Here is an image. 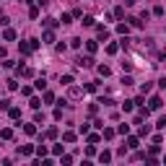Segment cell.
Instances as JSON below:
<instances>
[{"label": "cell", "instance_id": "6da1fadb", "mask_svg": "<svg viewBox=\"0 0 166 166\" xmlns=\"http://www.w3.org/2000/svg\"><path fill=\"white\" fill-rule=\"evenodd\" d=\"M148 109H150V112H158V109H161V99L153 96V99H150V104H148Z\"/></svg>", "mask_w": 166, "mask_h": 166}, {"label": "cell", "instance_id": "7a4b0ae2", "mask_svg": "<svg viewBox=\"0 0 166 166\" xmlns=\"http://www.w3.org/2000/svg\"><path fill=\"white\" fill-rule=\"evenodd\" d=\"M3 39H5V42H13V39H16V31H13V29H5V31H3Z\"/></svg>", "mask_w": 166, "mask_h": 166}, {"label": "cell", "instance_id": "3957f363", "mask_svg": "<svg viewBox=\"0 0 166 166\" xmlns=\"http://www.w3.org/2000/svg\"><path fill=\"white\" fill-rule=\"evenodd\" d=\"M91 57H81V60H78V68H91Z\"/></svg>", "mask_w": 166, "mask_h": 166}, {"label": "cell", "instance_id": "277c9868", "mask_svg": "<svg viewBox=\"0 0 166 166\" xmlns=\"http://www.w3.org/2000/svg\"><path fill=\"white\" fill-rule=\"evenodd\" d=\"M96 34H99V39H106V37H109V31H106V26H96Z\"/></svg>", "mask_w": 166, "mask_h": 166}, {"label": "cell", "instance_id": "5b68a950", "mask_svg": "<svg viewBox=\"0 0 166 166\" xmlns=\"http://www.w3.org/2000/svg\"><path fill=\"white\" fill-rule=\"evenodd\" d=\"M0 138H3V140H11V138H13V130H8V127L0 130Z\"/></svg>", "mask_w": 166, "mask_h": 166}, {"label": "cell", "instance_id": "8992f818", "mask_svg": "<svg viewBox=\"0 0 166 166\" xmlns=\"http://www.w3.org/2000/svg\"><path fill=\"white\" fill-rule=\"evenodd\" d=\"M62 140L65 143H73L75 140V132H70V130H68V132H62Z\"/></svg>", "mask_w": 166, "mask_h": 166}, {"label": "cell", "instance_id": "52a82bcc", "mask_svg": "<svg viewBox=\"0 0 166 166\" xmlns=\"http://www.w3.org/2000/svg\"><path fill=\"white\" fill-rule=\"evenodd\" d=\"M31 153H34L31 146H21V156H31Z\"/></svg>", "mask_w": 166, "mask_h": 166}, {"label": "cell", "instance_id": "ba28073f", "mask_svg": "<svg viewBox=\"0 0 166 166\" xmlns=\"http://www.w3.org/2000/svg\"><path fill=\"white\" fill-rule=\"evenodd\" d=\"M44 42L49 44V42H55V34H52V29H49V31H44Z\"/></svg>", "mask_w": 166, "mask_h": 166}, {"label": "cell", "instance_id": "9c48e42d", "mask_svg": "<svg viewBox=\"0 0 166 166\" xmlns=\"http://www.w3.org/2000/svg\"><path fill=\"white\" fill-rule=\"evenodd\" d=\"M99 158H101V164H106V161H112V153H109V150H104V153L99 156Z\"/></svg>", "mask_w": 166, "mask_h": 166}, {"label": "cell", "instance_id": "30bf717a", "mask_svg": "<svg viewBox=\"0 0 166 166\" xmlns=\"http://www.w3.org/2000/svg\"><path fill=\"white\" fill-rule=\"evenodd\" d=\"M117 132H119V135H127V132H130V125H119Z\"/></svg>", "mask_w": 166, "mask_h": 166}, {"label": "cell", "instance_id": "8fae6325", "mask_svg": "<svg viewBox=\"0 0 166 166\" xmlns=\"http://www.w3.org/2000/svg\"><path fill=\"white\" fill-rule=\"evenodd\" d=\"M44 101H47V104H52V101H55V93H52V91H47V93H44Z\"/></svg>", "mask_w": 166, "mask_h": 166}, {"label": "cell", "instance_id": "7c38bea8", "mask_svg": "<svg viewBox=\"0 0 166 166\" xmlns=\"http://www.w3.org/2000/svg\"><path fill=\"white\" fill-rule=\"evenodd\" d=\"M127 148H138V138H127Z\"/></svg>", "mask_w": 166, "mask_h": 166}, {"label": "cell", "instance_id": "4fadbf2b", "mask_svg": "<svg viewBox=\"0 0 166 166\" xmlns=\"http://www.w3.org/2000/svg\"><path fill=\"white\" fill-rule=\"evenodd\" d=\"M24 132H26V135H34V132H37V127H34V125H26Z\"/></svg>", "mask_w": 166, "mask_h": 166}, {"label": "cell", "instance_id": "5bb4252c", "mask_svg": "<svg viewBox=\"0 0 166 166\" xmlns=\"http://www.w3.org/2000/svg\"><path fill=\"white\" fill-rule=\"evenodd\" d=\"M44 26H47V29H55V26H57V21H55V18H47V21H44Z\"/></svg>", "mask_w": 166, "mask_h": 166}, {"label": "cell", "instance_id": "9a60e30c", "mask_svg": "<svg viewBox=\"0 0 166 166\" xmlns=\"http://www.w3.org/2000/svg\"><path fill=\"white\" fill-rule=\"evenodd\" d=\"M117 31H119V34H127V31H130V26H127V24H119V26H117Z\"/></svg>", "mask_w": 166, "mask_h": 166}, {"label": "cell", "instance_id": "2e32d148", "mask_svg": "<svg viewBox=\"0 0 166 166\" xmlns=\"http://www.w3.org/2000/svg\"><path fill=\"white\" fill-rule=\"evenodd\" d=\"M99 73H101V75L106 78V75H109V68H106V65H99Z\"/></svg>", "mask_w": 166, "mask_h": 166}, {"label": "cell", "instance_id": "e0dca14e", "mask_svg": "<svg viewBox=\"0 0 166 166\" xmlns=\"http://www.w3.org/2000/svg\"><path fill=\"white\" fill-rule=\"evenodd\" d=\"M73 83V75H62V86H70Z\"/></svg>", "mask_w": 166, "mask_h": 166}, {"label": "cell", "instance_id": "ac0fdd59", "mask_svg": "<svg viewBox=\"0 0 166 166\" xmlns=\"http://www.w3.org/2000/svg\"><path fill=\"white\" fill-rule=\"evenodd\" d=\"M117 49H119L117 44H109V47H106V52H109V55H117Z\"/></svg>", "mask_w": 166, "mask_h": 166}, {"label": "cell", "instance_id": "d6986e66", "mask_svg": "<svg viewBox=\"0 0 166 166\" xmlns=\"http://www.w3.org/2000/svg\"><path fill=\"white\" fill-rule=\"evenodd\" d=\"M8 114H11L13 119H18V117H21V112H18V109H8Z\"/></svg>", "mask_w": 166, "mask_h": 166}]
</instances>
